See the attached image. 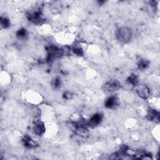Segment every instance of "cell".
<instances>
[{"label":"cell","instance_id":"1","mask_svg":"<svg viewBox=\"0 0 160 160\" xmlns=\"http://www.w3.org/2000/svg\"><path fill=\"white\" fill-rule=\"evenodd\" d=\"M116 37L120 43H127L131 41L132 33L130 29L127 27H122L117 29L116 32Z\"/></svg>","mask_w":160,"mask_h":160},{"label":"cell","instance_id":"11","mask_svg":"<svg viewBox=\"0 0 160 160\" xmlns=\"http://www.w3.org/2000/svg\"><path fill=\"white\" fill-rule=\"evenodd\" d=\"M28 33L26 29H19L16 33V36L19 39H25L27 36Z\"/></svg>","mask_w":160,"mask_h":160},{"label":"cell","instance_id":"5","mask_svg":"<svg viewBox=\"0 0 160 160\" xmlns=\"http://www.w3.org/2000/svg\"><path fill=\"white\" fill-rule=\"evenodd\" d=\"M34 131L37 135H41L45 131V126L43 123L36 121L34 125Z\"/></svg>","mask_w":160,"mask_h":160},{"label":"cell","instance_id":"12","mask_svg":"<svg viewBox=\"0 0 160 160\" xmlns=\"http://www.w3.org/2000/svg\"><path fill=\"white\" fill-rule=\"evenodd\" d=\"M128 82L130 84H132L133 86H135L138 82V78L135 74H131V75L128 78Z\"/></svg>","mask_w":160,"mask_h":160},{"label":"cell","instance_id":"15","mask_svg":"<svg viewBox=\"0 0 160 160\" xmlns=\"http://www.w3.org/2000/svg\"><path fill=\"white\" fill-rule=\"evenodd\" d=\"M73 51H74V53H75V54H77V55H79V56L82 55L83 53L82 49L80 48H74Z\"/></svg>","mask_w":160,"mask_h":160},{"label":"cell","instance_id":"13","mask_svg":"<svg viewBox=\"0 0 160 160\" xmlns=\"http://www.w3.org/2000/svg\"><path fill=\"white\" fill-rule=\"evenodd\" d=\"M1 25L4 28H7L10 25L9 20L6 18H1Z\"/></svg>","mask_w":160,"mask_h":160},{"label":"cell","instance_id":"4","mask_svg":"<svg viewBox=\"0 0 160 160\" xmlns=\"http://www.w3.org/2000/svg\"><path fill=\"white\" fill-rule=\"evenodd\" d=\"M137 93L141 98L147 99L150 94V91L145 85H140L137 88Z\"/></svg>","mask_w":160,"mask_h":160},{"label":"cell","instance_id":"16","mask_svg":"<svg viewBox=\"0 0 160 160\" xmlns=\"http://www.w3.org/2000/svg\"><path fill=\"white\" fill-rule=\"evenodd\" d=\"M54 86L55 88H58L61 86V81L59 79H56L54 81Z\"/></svg>","mask_w":160,"mask_h":160},{"label":"cell","instance_id":"3","mask_svg":"<svg viewBox=\"0 0 160 160\" xmlns=\"http://www.w3.org/2000/svg\"><path fill=\"white\" fill-rule=\"evenodd\" d=\"M49 60L58 58L63 55V51L55 46H50L48 49Z\"/></svg>","mask_w":160,"mask_h":160},{"label":"cell","instance_id":"10","mask_svg":"<svg viewBox=\"0 0 160 160\" xmlns=\"http://www.w3.org/2000/svg\"><path fill=\"white\" fill-rule=\"evenodd\" d=\"M23 142L24 145L28 148H33L36 146L35 143L32 140L31 138L28 136H25L24 137L23 140Z\"/></svg>","mask_w":160,"mask_h":160},{"label":"cell","instance_id":"2","mask_svg":"<svg viewBox=\"0 0 160 160\" xmlns=\"http://www.w3.org/2000/svg\"><path fill=\"white\" fill-rule=\"evenodd\" d=\"M120 83L119 81L115 80H110L104 85V90L107 92H113L114 91L118 90L120 88Z\"/></svg>","mask_w":160,"mask_h":160},{"label":"cell","instance_id":"9","mask_svg":"<svg viewBox=\"0 0 160 160\" xmlns=\"http://www.w3.org/2000/svg\"><path fill=\"white\" fill-rule=\"evenodd\" d=\"M147 118L149 120L151 121L159 120V113L156 110L150 109L147 114Z\"/></svg>","mask_w":160,"mask_h":160},{"label":"cell","instance_id":"6","mask_svg":"<svg viewBox=\"0 0 160 160\" xmlns=\"http://www.w3.org/2000/svg\"><path fill=\"white\" fill-rule=\"evenodd\" d=\"M102 120V116L101 114H96L90 120L88 125L90 126H95L99 124Z\"/></svg>","mask_w":160,"mask_h":160},{"label":"cell","instance_id":"14","mask_svg":"<svg viewBox=\"0 0 160 160\" xmlns=\"http://www.w3.org/2000/svg\"><path fill=\"white\" fill-rule=\"evenodd\" d=\"M148 66V61L146 60H141L138 63V66L140 69H145Z\"/></svg>","mask_w":160,"mask_h":160},{"label":"cell","instance_id":"8","mask_svg":"<svg viewBox=\"0 0 160 160\" xmlns=\"http://www.w3.org/2000/svg\"><path fill=\"white\" fill-rule=\"evenodd\" d=\"M29 19L36 24H40L43 21L41 16V13L39 12H36L33 14H30Z\"/></svg>","mask_w":160,"mask_h":160},{"label":"cell","instance_id":"7","mask_svg":"<svg viewBox=\"0 0 160 160\" xmlns=\"http://www.w3.org/2000/svg\"><path fill=\"white\" fill-rule=\"evenodd\" d=\"M118 104V100L115 97H111L105 101V106L107 108H113Z\"/></svg>","mask_w":160,"mask_h":160}]
</instances>
